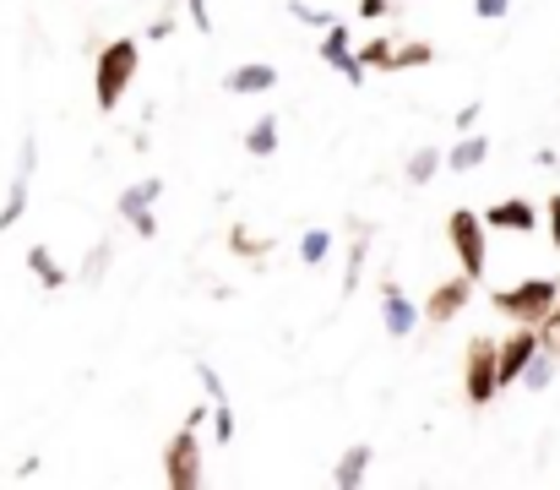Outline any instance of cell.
<instances>
[{
  "mask_svg": "<svg viewBox=\"0 0 560 490\" xmlns=\"http://www.w3.org/2000/svg\"><path fill=\"white\" fill-rule=\"evenodd\" d=\"M446 246L457 251V262H462L468 278H484V267H489V224H484V213L457 208L446 218Z\"/></svg>",
  "mask_w": 560,
  "mask_h": 490,
  "instance_id": "obj_5",
  "label": "cell"
},
{
  "mask_svg": "<svg viewBox=\"0 0 560 490\" xmlns=\"http://www.w3.org/2000/svg\"><path fill=\"white\" fill-rule=\"evenodd\" d=\"M381 316H386V332H392V338H408V332L419 327V311L408 305V294H403L392 278L381 284Z\"/></svg>",
  "mask_w": 560,
  "mask_h": 490,
  "instance_id": "obj_11",
  "label": "cell"
},
{
  "mask_svg": "<svg viewBox=\"0 0 560 490\" xmlns=\"http://www.w3.org/2000/svg\"><path fill=\"white\" fill-rule=\"evenodd\" d=\"M289 17H300L305 28H332V23H338L332 12H321V7H310V0H289Z\"/></svg>",
  "mask_w": 560,
  "mask_h": 490,
  "instance_id": "obj_26",
  "label": "cell"
},
{
  "mask_svg": "<svg viewBox=\"0 0 560 490\" xmlns=\"http://www.w3.org/2000/svg\"><path fill=\"white\" fill-rule=\"evenodd\" d=\"M213 430H218V441H234V409L229 403H213Z\"/></svg>",
  "mask_w": 560,
  "mask_h": 490,
  "instance_id": "obj_28",
  "label": "cell"
},
{
  "mask_svg": "<svg viewBox=\"0 0 560 490\" xmlns=\"http://www.w3.org/2000/svg\"><path fill=\"white\" fill-rule=\"evenodd\" d=\"M169 34H175V17H158V23L148 28V39H169Z\"/></svg>",
  "mask_w": 560,
  "mask_h": 490,
  "instance_id": "obj_36",
  "label": "cell"
},
{
  "mask_svg": "<svg viewBox=\"0 0 560 490\" xmlns=\"http://www.w3.org/2000/svg\"><path fill=\"white\" fill-rule=\"evenodd\" d=\"M484 224H489V229H506V235H533V229H538V208H533L527 197H506V202H495V208L484 213Z\"/></svg>",
  "mask_w": 560,
  "mask_h": 490,
  "instance_id": "obj_10",
  "label": "cell"
},
{
  "mask_svg": "<svg viewBox=\"0 0 560 490\" xmlns=\"http://www.w3.org/2000/svg\"><path fill=\"white\" fill-rule=\"evenodd\" d=\"M441 164H446V153H441V148H419V153H408V164H403V180H408V186H430Z\"/></svg>",
  "mask_w": 560,
  "mask_h": 490,
  "instance_id": "obj_18",
  "label": "cell"
},
{
  "mask_svg": "<svg viewBox=\"0 0 560 490\" xmlns=\"http://www.w3.org/2000/svg\"><path fill=\"white\" fill-rule=\"evenodd\" d=\"M34 164H39V142L28 137V142H23V159H17V175H12V191H7V202H0V235H7V229L28 213V180H34Z\"/></svg>",
  "mask_w": 560,
  "mask_h": 490,
  "instance_id": "obj_8",
  "label": "cell"
},
{
  "mask_svg": "<svg viewBox=\"0 0 560 490\" xmlns=\"http://www.w3.org/2000/svg\"><path fill=\"white\" fill-rule=\"evenodd\" d=\"M158 191H164V180H158V175H148V180H137V186H126V191H120V218L131 224L137 213H153V202H158Z\"/></svg>",
  "mask_w": 560,
  "mask_h": 490,
  "instance_id": "obj_15",
  "label": "cell"
},
{
  "mask_svg": "<svg viewBox=\"0 0 560 490\" xmlns=\"http://www.w3.org/2000/svg\"><path fill=\"white\" fill-rule=\"evenodd\" d=\"M224 88H229L234 99H251V93H272V88H278V66H262V61H251V66H234V72L224 77Z\"/></svg>",
  "mask_w": 560,
  "mask_h": 490,
  "instance_id": "obj_12",
  "label": "cell"
},
{
  "mask_svg": "<svg viewBox=\"0 0 560 490\" xmlns=\"http://www.w3.org/2000/svg\"><path fill=\"white\" fill-rule=\"evenodd\" d=\"M484 159H489V137H484V131H462V142L446 153V169L468 175V169H479Z\"/></svg>",
  "mask_w": 560,
  "mask_h": 490,
  "instance_id": "obj_14",
  "label": "cell"
},
{
  "mask_svg": "<svg viewBox=\"0 0 560 490\" xmlns=\"http://www.w3.org/2000/svg\"><path fill=\"white\" fill-rule=\"evenodd\" d=\"M110 262H115V240H99V246H93V251L82 256V267H77V278L99 289V284H104V273H110Z\"/></svg>",
  "mask_w": 560,
  "mask_h": 490,
  "instance_id": "obj_20",
  "label": "cell"
},
{
  "mask_svg": "<svg viewBox=\"0 0 560 490\" xmlns=\"http://www.w3.org/2000/svg\"><path fill=\"white\" fill-rule=\"evenodd\" d=\"M131 229H137L142 240H153V235H158V218H153V213H137V218H131Z\"/></svg>",
  "mask_w": 560,
  "mask_h": 490,
  "instance_id": "obj_34",
  "label": "cell"
},
{
  "mask_svg": "<svg viewBox=\"0 0 560 490\" xmlns=\"http://www.w3.org/2000/svg\"><path fill=\"white\" fill-rule=\"evenodd\" d=\"M555 365H560V360H555L549 349H538V354L527 360V370H522V387H527V392H544V387L555 381Z\"/></svg>",
  "mask_w": 560,
  "mask_h": 490,
  "instance_id": "obj_21",
  "label": "cell"
},
{
  "mask_svg": "<svg viewBox=\"0 0 560 490\" xmlns=\"http://www.w3.org/2000/svg\"><path fill=\"white\" fill-rule=\"evenodd\" d=\"M544 213H549V240H555V251H560V191L549 197V208H544Z\"/></svg>",
  "mask_w": 560,
  "mask_h": 490,
  "instance_id": "obj_32",
  "label": "cell"
},
{
  "mask_svg": "<svg viewBox=\"0 0 560 490\" xmlns=\"http://www.w3.org/2000/svg\"><path fill=\"white\" fill-rule=\"evenodd\" d=\"M28 273H34L44 289H66V284H72V273L50 256V246H34V251H28Z\"/></svg>",
  "mask_w": 560,
  "mask_h": 490,
  "instance_id": "obj_17",
  "label": "cell"
},
{
  "mask_svg": "<svg viewBox=\"0 0 560 490\" xmlns=\"http://www.w3.org/2000/svg\"><path fill=\"white\" fill-rule=\"evenodd\" d=\"M479 110H484V104H462V110H457V126H462V131H473V121H479Z\"/></svg>",
  "mask_w": 560,
  "mask_h": 490,
  "instance_id": "obj_35",
  "label": "cell"
},
{
  "mask_svg": "<svg viewBox=\"0 0 560 490\" xmlns=\"http://www.w3.org/2000/svg\"><path fill=\"white\" fill-rule=\"evenodd\" d=\"M506 322H522V327H544V316L560 305V278H522L517 289H500L489 300Z\"/></svg>",
  "mask_w": 560,
  "mask_h": 490,
  "instance_id": "obj_2",
  "label": "cell"
},
{
  "mask_svg": "<svg viewBox=\"0 0 560 490\" xmlns=\"http://www.w3.org/2000/svg\"><path fill=\"white\" fill-rule=\"evenodd\" d=\"M321 61H327V66H338L354 88H359V83H365V72H370V66H359V55L348 50V23H332V28H327V39H321Z\"/></svg>",
  "mask_w": 560,
  "mask_h": 490,
  "instance_id": "obj_9",
  "label": "cell"
},
{
  "mask_svg": "<svg viewBox=\"0 0 560 490\" xmlns=\"http://www.w3.org/2000/svg\"><path fill=\"white\" fill-rule=\"evenodd\" d=\"M327 256H332V235H327V229H305V235H300V262L321 267Z\"/></svg>",
  "mask_w": 560,
  "mask_h": 490,
  "instance_id": "obj_24",
  "label": "cell"
},
{
  "mask_svg": "<svg viewBox=\"0 0 560 490\" xmlns=\"http://www.w3.org/2000/svg\"><path fill=\"white\" fill-rule=\"evenodd\" d=\"M207 414H213V409H191V414H186V430L169 436V447H164V479H169V490H196V485H202V441H196V425H202Z\"/></svg>",
  "mask_w": 560,
  "mask_h": 490,
  "instance_id": "obj_3",
  "label": "cell"
},
{
  "mask_svg": "<svg viewBox=\"0 0 560 490\" xmlns=\"http://www.w3.org/2000/svg\"><path fill=\"white\" fill-rule=\"evenodd\" d=\"M229 251H234V256H245V262H262V256L272 251V240H267V235H256V229H245V224H229Z\"/></svg>",
  "mask_w": 560,
  "mask_h": 490,
  "instance_id": "obj_19",
  "label": "cell"
},
{
  "mask_svg": "<svg viewBox=\"0 0 560 490\" xmlns=\"http://www.w3.org/2000/svg\"><path fill=\"white\" fill-rule=\"evenodd\" d=\"M370 457H376V452H370L365 441H359V447H348V452H343V457L332 463V485H343V490H354V485H359V479L370 474Z\"/></svg>",
  "mask_w": 560,
  "mask_h": 490,
  "instance_id": "obj_16",
  "label": "cell"
},
{
  "mask_svg": "<svg viewBox=\"0 0 560 490\" xmlns=\"http://www.w3.org/2000/svg\"><path fill=\"white\" fill-rule=\"evenodd\" d=\"M365 256H370V240H365V229H359V240L348 246V273H343V294H354V289H359V273H365Z\"/></svg>",
  "mask_w": 560,
  "mask_h": 490,
  "instance_id": "obj_25",
  "label": "cell"
},
{
  "mask_svg": "<svg viewBox=\"0 0 560 490\" xmlns=\"http://www.w3.org/2000/svg\"><path fill=\"white\" fill-rule=\"evenodd\" d=\"M538 332H544V349H549V354L560 360V305H555V311L544 316V327H538Z\"/></svg>",
  "mask_w": 560,
  "mask_h": 490,
  "instance_id": "obj_29",
  "label": "cell"
},
{
  "mask_svg": "<svg viewBox=\"0 0 560 490\" xmlns=\"http://www.w3.org/2000/svg\"><path fill=\"white\" fill-rule=\"evenodd\" d=\"M538 349H544V332L517 322V332H511V338H500V387L522 381V370H527V360H533Z\"/></svg>",
  "mask_w": 560,
  "mask_h": 490,
  "instance_id": "obj_7",
  "label": "cell"
},
{
  "mask_svg": "<svg viewBox=\"0 0 560 490\" xmlns=\"http://www.w3.org/2000/svg\"><path fill=\"white\" fill-rule=\"evenodd\" d=\"M137 66H142V45H137V39H115V45L99 50V66H93V99H99L104 115L120 110L126 88L137 83Z\"/></svg>",
  "mask_w": 560,
  "mask_h": 490,
  "instance_id": "obj_1",
  "label": "cell"
},
{
  "mask_svg": "<svg viewBox=\"0 0 560 490\" xmlns=\"http://www.w3.org/2000/svg\"><path fill=\"white\" fill-rule=\"evenodd\" d=\"M354 55H359V66H381V72H392V55H397V39H386V34H381V39H370V45H359Z\"/></svg>",
  "mask_w": 560,
  "mask_h": 490,
  "instance_id": "obj_22",
  "label": "cell"
},
{
  "mask_svg": "<svg viewBox=\"0 0 560 490\" xmlns=\"http://www.w3.org/2000/svg\"><path fill=\"white\" fill-rule=\"evenodd\" d=\"M473 12H479L484 23H500V17L511 12V0H473Z\"/></svg>",
  "mask_w": 560,
  "mask_h": 490,
  "instance_id": "obj_31",
  "label": "cell"
},
{
  "mask_svg": "<svg viewBox=\"0 0 560 490\" xmlns=\"http://www.w3.org/2000/svg\"><path fill=\"white\" fill-rule=\"evenodd\" d=\"M186 12H191V28H196V34H213V12H207V0H186Z\"/></svg>",
  "mask_w": 560,
  "mask_h": 490,
  "instance_id": "obj_30",
  "label": "cell"
},
{
  "mask_svg": "<svg viewBox=\"0 0 560 490\" xmlns=\"http://www.w3.org/2000/svg\"><path fill=\"white\" fill-rule=\"evenodd\" d=\"M278 142H283L278 115H272V110H267V115H256V121H251V131H245V153H251V159H272V153H278Z\"/></svg>",
  "mask_w": 560,
  "mask_h": 490,
  "instance_id": "obj_13",
  "label": "cell"
},
{
  "mask_svg": "<svg viewBox=\"0 0 560 490\" xmlns=\"http://www.w3.org/2000/svg\"><path fill=\"white\" fill-rule=\"evenodd\" d=\"M430 61H435V50H430L424 39H408V45H397L392 72H413V66H430Z\"/></svg>",
  "mask_w": 560,
  "mask_h": 490,
  "instance_id": "obj_23",
  "label": "cell"
},
{
  "mask_svg": "<svg viewBox=\"0 0 560 490\" xmlns=\"http://www.w3.org/2000/svg\"><path fill=\"white\" fill-rule=\"evenodd\" d=\"M386 12H392V0H359V17H370V23L386 17Z\"/></svg>",
  "mask_w": 560,
  "mask_h": 490,
  "instance_id": "obj_33",
  "label": "cell"
},
{
  "mask_svg": "<svg viewBox=\"0 0 560 490\" xmlns=\"http://www.w3.org/2000/svg\"><path fill=\"white\" fill-rule=\"evenodd\" d=\"M462 392L473 409H484L500 392V343L489 332L468 338V349H462Z\"/></svg>",
  "mask_w": 560,
  "mask_h": 490,
  "instance_id": "obj_4",
  "label": "cell"
},
{
  "mask_svg": "<svg viewBox=\"0 0 560 490\" xmlns=\"http://www.w3.org/2000/svg\"><path fill=\"white\" fill-rule=\"evenodd\" d=\"M196 376H202V387H207V398H213V403H229V392H224V376H218L213 365H196Z\"/></svg>",
  "mask_w": 560,
  "mask_h": 490,
  "instance_id": "obj_27",
  "label": "cell"
},
{
  "mask_svg": "<svg viewBox=\"0 0 560 490\" xmlns=\"http://www.w3.org/2000/svg\"><path fill=\"white\" fill-rule=\"evenodd\" d=\"M473 284H479V278H468V273L435 284L430 300H424V327H446V322H457V316L468 311V300H473Z\"/></svg>",
  "mask_w": 560,
  "mask_h": 490,
  "instance_id": "obj_6",
  "label": "cell"
}]
</instances>
